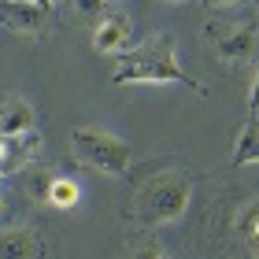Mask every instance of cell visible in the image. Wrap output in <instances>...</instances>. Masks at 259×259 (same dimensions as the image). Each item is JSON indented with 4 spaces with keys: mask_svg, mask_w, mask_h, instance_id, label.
I'll return each mask as SVG.
<instances>
[{
    "mask_svg": "<svg viewBox=\"0 0 259 259\" xmlns=\"http://www.w3.org/2000/svg\"><path fill=\"white\" fill-rule=\"evenodd\" d=\"M111 81L115 85H167V81H178V85H189L196 93H207L178 63V41L170 33H152L148 41L130 45L111 70Z\"/></svg>",
    "mask_w": 259,
    "mask_h": 259,
    "instance_id": "obj_1",
    "label": "cell"
},
{
    "mask_svg": "<svg viewBox=\"0 0 259 259\" xmlns=\"http://www.w3.org/2000/svg\"><path fill=\"white\" fill-rule=\"evenodd\" d=\"M189 200H193V182L178 170H167V174L148 178L137 189L134 215H137L141 226H148V230L170 226V222H178L185 211H189Z\"/></svg>",
    "mask_w": 259,
    "mask_h": 259,
    "instance_id": "obj_2",
    "label": "cell"
},
{
    "mask_svg": "<svg viewBox=\"0 0 259 259\" xmlns=\"http://www.w3.org/2000/svg\"><path fill=\"white\" fill-rule=\"evenodd\" d=\"M70 148H74V159L89 170H100L108 178H122L130 167V145L122 137L108 134V130L97 126H78L70 134Z\"/></svg>",
    "mask_w": 259,
    "mask_h": 259,
    "instance_id": "obj_3",
    "label": "cell"
},
{
    "mask_svg": "<svg viewBox=\"0 0 259 259\" xmlns=\"http://www.w3.org/2000/svg\"><path fill=\"white\" fill-rule=\"evenodd\" d=\"M207 37L222 63H244L259 49V33L252 26H207Z\"/></svg>",
    "mask_w": 259,
    "mask_h": 259,
    "instance_id": "obj_4",
    "label": "cell"
},
{
    "mask_svg": "<svg viewBox=\"0 0 259 259\" xmlns=\"http://www.w3.org/2000/svg\"><path fill=\"white\" fill-rule=\"evenodd\" d=\"M0 26L26 33V37H37L45 30V8L30 4V0H0Z\"/></svg>",
    "mask_w": 259,
    "mask_h": 259,
    "instance_id": "obj_5",
    "label": "cell"
},
{
    "mask_svg": "<svg viewBox=\"0 0 259 259\" xmlns=\"http://www.w3.org/2000/svg\"><path fill=\"white\" fill-rule=\"evenodd\" d=\"M37 130V115H33L30 100L11 93V97H0V137H19Z\"/></svg>",
    "mask_w": 259,
    "mask_h": 259,
    "instance_id": "obj_6",
    "label": "cell"
},
{
    "mask_svg": "<svg viewBox=\"0 0 259 259\" xmlns=\"http://www.w3.org/2000/svg\"><path fill=\"white\" fill-rule=\"evenodd\" d=\"M41 152V134L30 130V134H19V137H0V170L11 174L19 167L33 163V156Z\"/></svg>",
    "mask_w": 259,
    "mask_h": 259,
    "instance_id": "obj_7",
    "label": "cell"
},
{
    "mask_svg": "<svg viewBox=\"0 0 259 259\" xmlns=\"http://www.w3.org/2000/svg\"><path fill=\"white\" fill-rule=\"evenodd\" d=\"M93 49L100 56H122L130 49V19L126 15L100 19V26L93 30Z\"/></svg>",
    "mask_w": 259,
    "mask_h": 259,
    "instance_id": "obj_8",
    "label": "cell"
},
{
    "mask_svg": "<svg viewBox=\"0 0 259 259\" xmlns=\"http://www.w3.org/2000/svg\"><path fill=\"white\" fill-rule=\"evenodd\" d=\"M45 241L33 230H8L0 233V259H41Z\"/></svg>",
    "mask_w": 259,
    "mask_h": 259,
    "instance_id": "obj_9",
    "label": "cell"
},
{
    "mask_svg": "<svg viewBox=\"0 0 259 259\" xmlns=\"http://www.w3.org/2000/svg\"><path fill=\"white\" fill-rule=\"evenodd\" d=\"M237 237H241V244L248 248L252 255H259V200H252V204H244L241 211H237Z\"/></svg>",
    "mask_w": 259,
    "mask_h": 259,
    "instance_id": "obj_10",
    "label": "cell"
},
{
    "mask_svg": "<svg viewBox=\"0 0 259 259\" xmlns=\"http://www.w3.org/2000/svg\"><path fill=\"white\" fill-rule=\"evenodd\" d=\"M49 204L52 207H74L78 204V185L70 178H52L49 185Z\"/></svg>",
    "mask_w": 259,
    "mask_h": 259,
    "instance_id": "obj_11",
    "label": "cell"
},
{
    "mask_svg": "<svg viewBox=\"0 0 259 259\" xmlns=\"http://www.w3.org/2000/svg\"><path fill=\"white\" fill-rule=\"evenodd\" d=\"M104 4H108V0H74V8H78L81 15H85V19H100Z\"/></svg>",
    "mask_w": 259,
    "mask_h": 259,
    "instance_id": "obj_12",
    "label": "cell"
},
{
    "mask_svg": "<svg viewBox=\"0 0 259 259\" xmlns=\"http://www.w3.org/2000/svg\"><path fill=\"white\" fill-rule=\"evenodd\" d=\"M259 115V70H255V78H252V93H248V119H255Z\"/></svg>",
    "mask_w": 259,
    "mask_h": 259,
    "instance_id": "obj_13",
    "label": "cell"
},
{
    "mask_svg": "<svg viewBox=\"0 0 259 259\" xmlns=\"http://www.w3.org/2000/svg\"><path fill=\"white\" fill-rule=\"evenodd\" d=\"M134 259H167V252H163V248H141Z\"/></svg>",
    "mask_w": 259,
    "mask_h": 259,
    "instance_id": "obj_14",
    "label": "cell"
},
{
    "mask_svg": "<svg viewBox=\"0 0 259 259\" xmlns=\"http://www.w3.org/2000/svg\"><path fill=\"white\" fill-rule=\"evenodd\" d=\"M30 4H41V8H45V11H49V8H52V4H56V0H30Z\"/></svg>",
    "mask_w": 259,
    "mask_h": 259,
    "instance_id": "obj_15",
    "label": "cell"
},
{
    "mask_svg": "<svg viewBox=\"0 0 259 259\" xmlns=\"http://www.w3.org/2000/svg\"><path fill=\"white\" fill-rule=\"evenodd\" d=\"M211 4H226L230 8V4H244V0H211Z\"/></svg>",
    "mask_w": 259,
    "mask_h": 259,
    "instance_id": "obj_16",
    "label": "cell"
},
{
    "mask_svg": "<svg viewBox=\"0 0 259 259\" xmlns=\"http://www.w3.org/2000/svg\"><path fill=\"white\" fill-rule=\"evenodd\" d=\"M4 211H8V204H4V196H0V219H4Z\"/></svg>",
    "mask_w": 259,
    "mask_h": 259,
    "instance_id": "obj_17",
    "label": "cell"
},
{
    "mask_svg": "<svg viewBox=\"0 0 259 259\" xmlns=\"http://www.w3.org/2000/svg\"><path fill=\"white\" fill-rule=\"evenodd\" d=\"M0 178H4V170H0Z\"/></svg>",
    "mask_w": 259,
    "mask_h": 259,
    "instance_id": "obj_18",
    "label": "cell"
}]
</instances>
